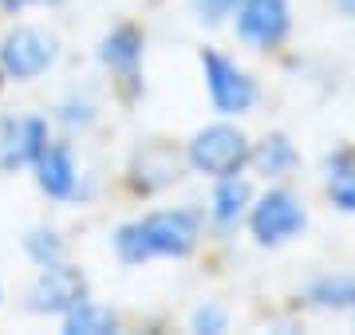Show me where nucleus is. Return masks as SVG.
<instances>
[{"instance_id":"1","label":"nucleus","mask_w":355,"mask_h":335,"mask_svg":"<svg viewBox=\"0 0 355 335\" xmlns=\"http://www.w3.org/2000/svg\"><path fill=\"white\" fill-rule=\"evenodd\" d=\"M198 241V221L186 209H174V213H150L142 217L139 225H127L114 237V248L119 257L139 264L146 257H186Z\"/></svg>"},{"instance_id":"2","label":"nucleus","mask_w":355,"mask_h":335,"mask_svg":"<svg viewBox=\"0 0 355 335\" xmlns=\"http://www.w3.org/2000/svg\"><path fill=\"white\" fill-rule=\"evenodd\" d=\"M245 158H249L245 134H241V130H233V127H205L202 134L190 142V162H193V170L214 174V178L241 174Z\"/></svg>"},{"instance_id":"3","label":"nucleus","mask_w":355,"mask_h":335,"mask_svg":"<svg viewBox=\"0 0 355 335\" xmlns=\"http://www.w3.org/2000/svg\"><path fill=\"white\" fill-rule=\"evenodd\" d=\"M202 67H205V87H209V99L221 115H241L249 111L257 99V87L253 79L245 75L237 64H229L225 55L217 52H205L202 55Z\"/></svg>"},{"instance_id":"4","label":"nucleus","mask_w":355,"mask_h":335,"mask_svg":"<svg viewBox=\"0 0 355 335\" xmlns=\"http://www.w3.org/2000/svg\"><path fill=\"white\" fill-rule=\"evenodd\" d=\"M55 60V39L44 28H16L0 48V67L12 79H36Z\"/></svg>"},{"instance_id":"5","label":"nucleus","mask_w":355,"mask_h":335,"mask_svg":"<svg viewBox=\"0 0 355 335\" xmlns=\"http://www.w3.org/2000/svg\"><path fill=\"white\" fill-rule=\"evenodd\" d=\"M304 229V206L288 190H272L253 209V237L261 245H280Z\"/></svg>"},{"instance_id":"6","label":"nucleus","mask_w":355,"mask_h":335,"mask_svg":"<svg viewBox=\"0 0 355 335\" xmlns=\"http://www.w3.org/2000/svg\"><path fill=\"white\" fill-rule=\"evenodd\" d=\"M288 32V4L284 0H241L237 4V36L253 48H272Z\"/></svg>"},{"instance_id":"7","label":"nucleus","mask_w":355,"mask_h":335,"mask_svg":"<svg viewBox=\"0 0 355 335\" xmlns=\"http://www.w3.org/2000/svg\"><path fill=\"white\" fill-rule=\"evenodd\" d=\"M48 146V127L40 118H12L0 134V162L4 166H28Z\"/></svg>"},{"instance_id":"8","label":"nucleus","mask_w":355,"mask_h":335,"mask_svg":"<svg viewBox=\"0 0 355 335\" xmlns=\"http://www.w3.org/2000/svg\"><path fill=\"white\" fill-rule=\"evenodd\" d=\"M83 300V276L76 269H64L60 260L44 264V276L36 284V308L40 311H67Z\"/></svg>"},{"instance_id":"9","label":"nucleus","mask_w":355,"mask_h":335,"mask_svg":"<svg viewBox=\"0 0 355 335\" xmlns=\"http://www.w3.org/2000/svg\"><path fill=\"white\" fill-rule=\"evenodd\" d=\"M40 166V190L48 197H71L76 190V162L67 146H44L36 158Z\"/></svg>"},{"instance_id":"10","label":"nucleus","mask_w":355,"mask_h":335,"mask_svg":"<svg viewBox=\"0 0 355 335\" xmlns=\"http://www.w3.org/2000/svg\"><path fill=\"white\" fill-rule=\"evenodd\" d=\"M245 206H249V181L237 178V174L221 178V185H217V194H214V217L221 225H233L245 213Z\"/></svg>"},{"instance_id":"11","label":"nucleus","mask_w":355,"mask_h":335,"mask_svg":"<svg viewBox=\"0 0 355 335\" xmlns=\"http://www.w3.org/2000/svg\"><path fill=\"white\" fill-rule=\"evenodd\" d=\"M71 335H107L114 332V316L99 304H87V300H79L67 308V323H64Z\"/></svg>"},{"instance_id":"12","label":"nucleus","mask_w":355,"mask_h":335,"mask_svg":"<svg viewBox=\"0 0 355 335\" xmlns=\"http://www.w3.org/2000/svg\"><path fill=\"white\" fill-rule=\"evenodd\" d=\"M253 162L261 166V174L277 178V174H288V170L296 166V150H292V142H288V138L272 134V138L261 142V150L253 154Z\"/></svg>"},{"instance_id":"13","label":"nucleus","mask_w":355,"mask_h":335,"mask_svg":"<svg viewBox=\"0 0 355 335\" xmlns=\"http://www.w3.org/2000/svg\"><path fill=\"white\" fill-rule=\"evenodd\" d=\"M103 60L114 67H135L139 60V32L135 28H119L107 44H103Z\"/></svg>"},{"instance_id":"14","label":"nucleus","mask_w":355,"mask_h":335,"mask_svg":"<svg viewBox=\"0 0 355 335\" xmlns=\"http://www.w3.org/2000/svg\"><path fill=\"white\" fill-rule=\"evenodd\" d=\"M312 300H316V304H336V308H343V304H355V276L320 280L316 288H312Z\"/></svg>"},{"instance_id":"15","label":"nucleus","mask_w":355,"mask_h":335,"mask_svg":"<svg viewBox=\"0 0 355 335\" xmlns=\"http://www.w3.org/2000/svg\"><path fill=\"white\" fill-rule=\"evenodd\" d=\"M331 197H336V206L355 213V170H340V174H331Z\"/></svg>"},{"instance_id":"16","label":"nucleus","mask_w":355,"mask_h":335,"mask_svg":"<svg viewBox=\"0 0 355 335\" xmlns=\"http://www.w3.org/2000/svg\"><path fill=\"white\" fill-rule=\"evenodd\" d=\"M237 4H241V0H193V8H198V16H202L205 24H217V20L233 16Z\"/></svg>"},{"instance_id":"17","label":"nucleus","mask_w":355,"mask_h":335,"mask_svg":"<svg viewBox=\"0 0 355 335\" xmlns=\"http://www.w3.org/2000/svg\"><path fill=\"white\" fill-rule=\"evenodd\" d=\"M28 248H32V253H36V257L44 260V264H55V260L64 257V248H60V241H40V233L32 237V241H28Z\"/></svg>"},{"instance_id":"18","label":"nucleus","mask_w":355,"mask_h":335,"mask_svg":"<svg viewBox=\"0 0 355 335\" xmlns=\"http://www.w3.org/2000/svg\"><path fill=\"white\" fill-rule=\"evenodd\" d=\"M193 327H198V332H221V327H225V311L202 308L198 316H193Z\"/></svg>"},{"instance_id":"19","label":"nucleus","mask_w":355,"mask_h":335,"mask_svg":"<svg viewBox=\"0 0 355 335\" xmlns=\"http://www.w3.org/2000/svg\"><path fill=\"white\" fill-rule=\"evenodd\" d=\"M4 8H24V4H32V0H0Z\"/></svg>"},{"instance_id":"20","label":"nucleus","mask_w":355,"mask_h":335,"mask_svg":"<svg viewBox=\"0 0 355 335\" xmlns=\"http://www.w3.org/2000/svg\"><path fill=\"white\" fill-rule=\"evenodd\" d=\"M336 4H340L343 12H352V16H355V0H336Z\"/></svg>"}]
</instances>
